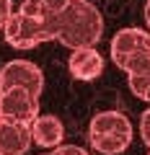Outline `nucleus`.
I'll return each instance as SVG.
<instances>
[{
	"label": "nucleus",
	"mask_w": 150,
	"mask_h": 155,
	"mask_svg": "<svg viewBox=\"0 0 150 155\" xmlns=\"http://www.w3.org/2000/svg\"><path fill=\"white\" fill-rule=\"evenodd\" d=\"M5 34V41L16 49H31L36 44H44L57 39V11L39 5V3H28L8 16L5 26L0 28Z\"/></svg>",
	"instance_id": "nucleus-1"
},
{
	"label": "nucleus",
	"mask_w": 150,
	"mask_h": 155,
	"mask_svg": "<svg viewBox=\"0 0 150 155\" xmlns=\"http://www.w3.org/2000/svg\"><path fill=\"white\" fill-rule=\"evenodd\" d=\"M104 36V18L88 0H67L57 11V41L67 49L96 47Z\"/></svg>",
	"instance_id": "nucleus-2"
},
{
	"label": "nucleus",
	"mask_w": 150,
	"mask_h": 155,
	"mask_svg": "<svg viewBox=\"0 0 150 155\" xmlns=\"http://www.w3.org/2000/svg\"><path fill=\"white\" fill-rule=\"evenodd\" d=\"M91 147L101 155H119L132 142V122L119 111H101L88 124Z\"/></svg>",
	"instance_id": "nucleus-3"
},
{
	"label": "nucleus",
	"mask_w": 150,
	"mask_h": 155,
	"mask_svg": "<svg viewBox=\"0 0 150 155\" xmlns=\"http://www.w3.org/2000/svg\"><path fill=\"white\" fill-rule=\"evenodd\" d=\"M150 52V31L142 28H122L111 39V60L119 70H127L137 57Z\"/></svg>",
	"instance_id": "nucleus-4"
},
{
	"label": "nucleus",
	"mask_w": 150,
	"mask_h": 155,
	"mask_svg": "<svg viewBox=\"0 0 150 155\" xmlns=\"http://www.w3.org/2000/svg\"><path fill=\"white\" fill-rule=\"evenodd\" d=\"M0 114L3 119L21 124H31V119L39 114V96L28 93L26 88H3L0 91Z\"/></svg>",
	"instance_id": "nucleus-5"
},
{
	"label": "nucleus",
	"mask_w": 150,
	"mask_h": 155,
	"mask_svg": "<svg viewBox=\"0 0 150 155\" xmlns=\"http://www.w3.org/2000/svg\"><path fill=\"white\" fill-rule=\"evenodd\" d=\"M26 88L28 93L39 96L44 88V75L34 62L28 60H11L0 70V91L3 88Z\"/></svg>",
	"instance_id": "nucleus-6"
},
{
	"label": "nucleus",
	"mask_w": 150,
	"mask_h": 155,
	"mask_svg": "<svg viewBox=\"0 0 150 155\" xmlns=\"http://www.w3.org/2000/svg\"><path fill=\"white\" fill-rule=\"evenodd\" d=\"M67 67H70L72 78H78V80H96L104 72V57L96 47H75L70 52Z\"/></svg>",
	"instance_id": "nucleus-7"
},
{
	"label": "nucleus",
	"mask_w": 150,
	"mask_h": 155,
	"mask_svg": "<svg viewBox=\"0 0 150 155\" xmlns=\"http://www.w3.org/2000/svg\"><path fill=\"white\" fill-rule=\"evenodd\" d=\"M28 147H31L28 124L3 119L0 122V155H26Z\"/></svg>",
	"instance_id": "nucleus-8"
},
{
	"label": "nucleus",
	"mask_w": 150,
	"mask_h": 155,
	"mask_svg": "<svg viewBox=\"0 0 150 155\" xmlns=\"http://www.w3.org/2000/svg\"><path fill=\"white\" fill-rule=\"evenodd\" d=\"M28 129H31V142H36L39 147H47V150L57 147L62 142V137H65L62 122L52 114H36L31 119V124H28Z\"/></svg>",
	"instance_id": "nucleus-9"
},
{
	"label": "nucleus",
	"mask_w": 150,
	"mask_h": 155,
	"mask_svg": "<svg viewBox=\"0 0 150 155\" xmlns=\"http://www.w3.org/2000/svg\"><path fill=\"white\" fill-rule=\"evenodd\" d=\"M127 80H129V91L137 98L150 101V72H127Z\"/></svg>",
	"instance_id": "nucleus-10"
},
{
	"label": "nucleus",
	"mask_w": 150,
	"mask_h": 155,
	"mask_svg": "<svg viewBox=\"0 0 150 155\" xmlns=\"http://www.w3.org/2000/svg\"><path fill=\"white\" fill-rule=\"evenodd\" d=\"M44 155H88L83 147H78V145H57V147H49V153Z\"/></svg>",
	"instance_id": "nucleus-11"
},
{
	"label": "nucleus",
	"mask_w": 150,
	"mask_h": 155,
	"mask_svg": "<svg viewBox=\"0 0 150 155\" xmlns=\"http://www.w3.org/2000/svg\"><path fill=\"white\" fill-rule=\"evenodd\" d=\"M140 134H142V140L150 145V109L142 111V116H140Z\"/></svg>",
	"instance_id": "nucleus-12"
},
{
	"label": "nucleus",
	"mask_w": 150,
	"mask_h": 155,
	"mask_svg": "<svg viewBox=\"0 0 150 155\" xmlns=\"http://www.w3.org/2000/svg\"><path fill=\"white\" fill-rule=\"evenodd\" d=\"M11 13H13V3L11 0H0V28L5 26V21H8Z\"/></svg>",
	"instance_id": "nucleus-13"
},
{
	"label": "nucleus",
	"mask_w": 150,
	"mask_h": 155,
	"mask_svg": "<svg viewBox=\"0 0 150 155\" xmlns=\"http://www.w3.org/2000/svg\"><path fill=\"white\" fill-rule=\"evenodd\" d=\"M28 3H39V5L49 8V11H60V8L67 3V0H28Z\"/></svg>",
	"instance_id": "nucleus-14"
},
{
	"label": "nucleus",
	"mask_w": 150,
	"mask_h": 155,
	"mask_svg": "<svg viewBox=\"0 0 150 155\" xmlns=\"http://www.w3.org/2000/svg\"><path fill=\"white\" fill-rule=\"evenodd\" d=\"M145 23H148V31H150V0L145 3Z\"/></svg>",
	"instance_id": "nucleus-15"
},
{
	"label": "nucleus",
	"mask_w": 150,
	"mask_h": 155,
	"mask_svg": "<svg viewBox=\"0 0 150 155\" xmlns=\"http://www.w3.org/2000/svg\"><path fill=\"white\" fill-rule=\"evenodd\" d=\"M0 122H3V114H0Z\"/></svg>",
	"instance_id": "nucleus-16"
},
{
	"label": "nucleus",
	"mask_w": 150,
	"mask_h": 155,
	"mask_svg": "<svg viewBox=\"0 0 150 155\" xmlns=\"http://www.w3.org/2000/svg\"><path fill=\"white\" fill-rule=\"evenodd\" d=\"M148 155H150V153H148Z\"/></svg>",
	"instance_id": "nucleus-17"
}]
</instances>
